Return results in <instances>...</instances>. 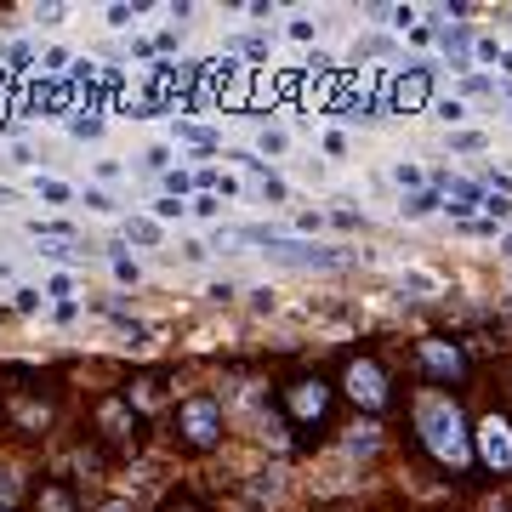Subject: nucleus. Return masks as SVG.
Segmentation results:
<instances>
[{
  "label": "nucleus",
  "instance_id": "2",
  "mask_svg": "<svg viewBox=\"0 0 512 512\" xmlns=\"http://www.w3.org/2000/svg\"><path fill=\"white\" fill-rule=\"evenodd\" d=\"M330 404H336V382H325L319 370H302L291 382L279 387V410L296 421V427H325Z\"/></svg>",
  "mask_w": 512,
  "mask_h": 512
},
{
  "label": "nucleus",
  "instance_id": "15",
  "mask_svg": "<svg viewBox=\"0 0 512 512\" xmlns=\"http://www.w3.org/2000/svg\"><path fill=\"white\" fill-rule=\"evenodd\" d=\"M69 131L74 137H103V120H86V114H80V120H69Z\"/></svg>",
  "mask_w": 512,
  "mask_h": 512
},
{
  "label": "nucleus",
  "instance_id": "13",
  "mask_svg": "<svg viewBox=\"0 0 512 512\" xmlns=\"http://www.w3.org/2000/svg\"><path fill=\"white\" fill-rule=\"evenodd\" d=\"M177 137H183V143H194V148H217V137H211V131L188 126V120H177Z\"/></svg>",
  "mask_w": 512,
  "mask_h": 512
},
{
  "label": "nucleus",
  "instance_id": "4",
  "mask_svg": "<svg viewBox=\"0 0 512 512\" xmlns=\"http://www.w3.org/2000/svg\"><path fill=\"white\" fill-rule=\"evenodd\" d=\"M92 421H97V439L114 444V450H137V439H143V416H137V404L126 393H103L92 404Z\"/></svg>",
  "mask_w": 512,
  "mask_h": 512
},
{
  "label": "nucleus",
  "instance_id": "8",
  "mask_svg": "<svg viewBox=\"0 0 512 512\" xmlns=\"http://www.w3.org/2000/svg\"><path fill=\"white\" fill-rule=\"evenodd\" d=\"M35 512H80V501H74V490L63 478H46L35 490Z\"/></svg>",
  "mask_w": 512,
  "mask_h": 512
},
{
  "label": "nucleus",
  "instance_id": "7",
  "mask_svg": "<svg viewBox=\"0 0 512 512\" xmlns=\"http://www.w3.org/2000/svg\"><path fill=\"white\" fill-rule=\"evenodd\" d=\"M473 450H478V461H484L490 473H512V421L490 410V416L473 427Z\"/></svg>",
  "mask_w": 512,
  "mask_h": 512
},
{
  "label": "nucleus",
  "instance_id": "12",
  "mask_svg": "<svg viewBox=\"0 0 512 512\" xmlns=\"http://www.w3.org/2000/svg\"><path fill=\"white\" fill-rule=\"evenodd\" d=\"M126 234L137 239V245H154V239H160V222H154V217H131Z\"/></svg>",
  "mask_w": 512,
  "mask_h": 512
},
{
  "label": "nucleus",
  "instance_id": "19",
  "mask_svg": "<svg viewBox=\"0 0 512 512\" xmlns=\"http://www.w3.org/2000/svg\"><path fill=\"white\" fill-rule=\"evenodd\" d=\"M393 177H399V183H410V188H416V194H421V171H416V165H399Z\"/></svg>",
  "mask_w": 512,
  "mask_h": 512
},
{
  "label": "nucleus",
  "instance_id": "16",
  "mask_svg": "<svg viewBox=\"0 0 512 512\" xmlns=\"http://www.w3.org/2000/svg\"><path fill=\"white\" fill-rule=\"evenodd\" d=\"M160 512H205L200 501H194V495H171V501H165Z\"/></svg>",
  "mask_w": 512,
  "mask_h": 512
},
{
  "label": "nucleus",
  "instance_id": "10",
  "mask_svg": "<svg viewBox=\"0 0 512 512\" xmlns=\"http://www.w3.org/2000/svg\"><path fill=\"white\" fill-rule=\"evenodd\" d=\"M439 46H444V52H456V63H450V69H467V63H461V52L473 46L467 23H439Z\"/></svg>",
  "mask_w": 512,
  "mask_h": 512
},
{
  "label": "nucleus",
  "instance_id": "17",
  "mask_svg": "<svg viewBox=\"0 0 512 512\" xmlns=\"http://www.w3.org/2000/svg\"><path fill=\"white\" fill-rule=\"evenodd\" d=\"M137 12H143V6H109V23H120V29H126V23H137Z\"/></svg>",
  "mask_w": 512,
  "mask_h": 512
},
{
  "label": "nucleus",
  "instance_id": "21",
  "mask_svg": "<svg viewBox=\"0 0 512 512\" xmlns=\"http://www.w3.org/2000/svg\"><path fill=\"white\" fill-rule=\"evenodd\" d=\"M0 512H6V507H0Z\"/></svg>",
  "mask_w": 512,
  "mask_h": 512
},
{
  "label": "nucleus",
  "instance_id": "11",
  "mask_svg": "<svg viewBox=\"0 0 512 512\" xmlns=\"http://www.w3.org/2000/svg\"><path fill=\"white\" fill-rule=\"evenodd\" d=\"M439 194H433V188H421V194H410V200H404V217H433V211H439Z\"/></svg>",
  "mask_w": 512,
  "mask_h": 512
},
{
  "label": "nucleus",
  "instance_id": "20",
  "mask_svg": "<svg viewBox=\"0 0 512 512\" xmlns=\"http://www.w3.org/2000/svg\"><path fill=\"white\" fill-rule=\"evenodd\" d=\"M97 512H131V501H103Z\"/></svg>",
  "mask_w": 512,
  "mask_h": 512
},
{
  "label": "nucleus",
  "instance_id": "9",
  "mask_svg": "<svg viewBox=\"0 0 512 512\" xmlns=\"http://www.w3.org/2000/svg\"><path fill=\"white\" fill-rule=\"evenodd\" d=\"M12 421H18L23 433H46V427H52V404H40V399H12Z\"/></svg>",
  "mask_w": 512,
  "mask_h": 512
},
{
  "label": "nucleus",
  "instance_id": "5",
  "mask_svg": "<svg viewBox=\"0 0 512 512\" xmlns=\"http://www.w3.org/2000/svg\"><path fill=\"white\" fill-rule=\"evenodd\" d=\"M177 433H183L188 450H211V444H222V399H211V393L183 399L177 404Z\"/></svg>",
  "mask_w": 512,
  "mask_h": 512
},
{
  "label": "nucleus",
  "instance_id": "14",
  "mask_svg": "<svg viewBox=\"0 0 512 512\" xmlns=\"http://www.w3.org/2000/svg\"><path fill=\"white\" fill-rule=\"evenodd\" d=\"M40 200H52V205H69L74 194H69L63 183H52V177H46V183H40Z\"/></svg>",
  "mask_w": 512,
  "mask_h": 512
},
{
  "label": "nucleus",
  "instance_id": "6",
  "mask_svg": "<svg viewBox=\"0 0 512 512\" xmlns=\"http://www.w3.org/2000/svg\"><path fill=\"white\" fill-rule=\"evenodd\" d=\"M416 365L427 376V387H456L467 376V353L456 342H444V336H421L416 342Z\"/></svg>",
  "mask_w": 512,
  "mask_h": 512
},
{
  "label": "nucleus",
  "instance_id": "3",
  "mask_svg": "<svg viewBox=\"0 0 512 512\" xmlns=\"http://www.w3.org/2000/svg\"><path fill=\"white\" fill-rule=\"evenodd\" d=\"M342 393H348L365 416H382L387 404H393V387H387V370L376 365V353H353L348 365H342Z\"/></svg>",
  "mask_w": 512,
  "mask_h": 512
},
{
  "label": "nucleus",
  "instance_id": "18",
  "mask_svg": "<svg viewBox=\"0 0 512 512\" xmlns=\"http://www.w3.org/2000/svg\"><path fill=\"white\" fill-rule=\"evenodd\" d=\"M188 211H200V217H217V211H222V200H217V194H200V200L188 205Z\"/></svg>",
  "mask_w": 512,
  "mask_h": 512
},
{
  "label": "nucleus",
  "instance_id": "1",
  "mask_svg": "<svg viewBox=\"0 0 512 512\" xmlns=\"http://www.w3.org/2000/svg\"><path fill=\"white\" fill-rule=\"evenodd\" d=\"M410 427H416V444L439 461V467H450V473H467V467H473V427L461 421L456 393L421 387L416 399H410Z\"/></svg>",
  "mask_w": 512,
  "mask_h": 512
}]
</instances>
